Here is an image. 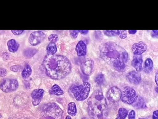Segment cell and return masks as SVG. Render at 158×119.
Segmentation results:
<instances>
[{
	"label": "cell",
	"mask_w": 158,
	"mask_h": 119,
	"mask_svg": "<svg viewBox=\"0 0 158 119\" xmlns=\"http://www.w3.org/2000/svg\"><path fill=\"white\" fill-rule=\"evenodd\" d=\"M7 45L9 51L11 53L16 52L19 47V44L15 39L9 40L7 41Z\"/></svg>",
	"instance_id": "2e32d148"
},
{
	"label": "cell",
	"mask_w": 158,
	"mask_h": 119,
	"mask_svg": "<svg viewBox=\"0 0 158 119\" xmlns=\"http://www.w3.org/2000/svg\"><path fill=\"white\" fill-rule=\"evenodd\" d=\"M24 31L23 30H11V32L12 33L15 34V35H19L22 34Z\"/></svg>",
	"instance_id": "f546056e"
},
{
	"label": "cell",
	"mask_w": 158,
	"mask_h": 119,
	"mask_svg": "<svg viewBox=\"0 0 158 119\" xmlns=\"http://www.w3.org/2000/svg\"><path fill=\"white\" fill-rule=\"evenodd\" d=\"M68 113L71 116H75L76 115L77 107L76 105L74 102H70L68 105Z\"/></svg>",
	"instance_id": "d6986e66"
},
{
	"label": "cell",
	"mask_w": 158,
	"mask_h": 119,
	"mask_svg": "<svg viewBox=\"0 0 158 119\" xmlns=\"http://www.w3.org/2000/svg\"><path fill=\"white\" fill-rule=\"evenodd\" d=\"M10 71L14 72H20L22 71V67L19 64H17V65H15V66H12L10 68Z\"/></svg>",
	"instance_id": "4316f807"
},
{
	"label": "cell",
	"mask_w": 158,
	"mask_h": 119,
	"mask_svg": "<svg viewBox=\"0 0 158 119\" xmlns=\"http://www.w3.org/2000/svg\"></svg>",
	"instance_id": "ab89813d"
},
{
	"label": "cell",
	"mask_w": 158,
	"mask_h": 119,
	"mask_svg": "<svg viewBox=\"0 0 158 119\" xmlns=\"http://www.w3.org/2000/svg\"></svg>",
	"instance_id": "f35d334b"
},
{
	"label": "cell",
	"mask_w": 158,
	"mask_h": 119,
	"mask_svg": "<svg viewBox=\"0 0 158 119\" xmlns=\"http://www.w3.org/2000/svg\"><path fill=\"white\" fill-rule=\"evenodd\" d=\"M44 90L42 89H35L31 93V97L32 98V103L35 106L38 105L42 100L43 97Z\"/></svg>",
	"instance_id": "8fae6325"
},
{
	"label": "cell",
	"mask_w": 158,
	"mask_h": 119,
	"mask_svg": "<svg viewBox=\"0 0 158 119\" xmlns=\"http://www.w3.org/2000/svg\"><path fill=\"white\" fill-rule=\"evenodd\" d=\"M142 63L143 60L142 57L139 55L135 56V57L132 60L131 64L137 72H140L142 69Z\"/></svg>",
	"instance_id": "9a60e30c"
},
{
	"label": "cell",
	"mask_w": 158,
	"mask_h": 119,
	"mask_svg": "<svg viewBox=\"0 0 158 119\" xmlns=\"http://www.w3.org/2000/svg\"><path fill=\"white\" fill-rule=\"evenodd\" d=\"M65 119H71V118L70 116H67L66 117V118Z\"/></svg>",
	"instance_id": "74e56055"
},
{
	"label": "cell",
	"mask_w": 158,
	"mask_h": 119,
	"mask_svg": "<svg viewBox=\"0 0 158 119\" xmlns=\"http://www.w3.org/2000/svg\"><path fill=\"white\" fill-rule=\"evenodd\" d=\"M57 47L56 43H50L48 44L46 48L47 55H53L56 53L57 52Z\"/></svg>",
	"instance_id": "ac0fdd59"
},
{
	"label": "cell",
	"mask_w": 158,
	"mask_h": 119,
	"mask_svg": "<svg viewBox=\"0 0 158 119\" xmlns=\"http://www.w3.org/2000/svg\"><path fill=\"white\" fill-rule=\"evenodd\" d=\"M46 34L41 31H34L29 37L28 41L32 46H36L42 43L46 39Z\"/></svg>",
	"instance_id": "ba28073f"
},
{
	"label": "cell",
	"mask_w": 158,
	"mask_h": 119,
	"mask_svg": "<svg viewBox=\"0 0 158 119\" xmlns=\"http://www.w3.org/2000/svg\"><path fill=\"white\" fill-rule=\"evenodd\" d=\"M122 91L117 87H112L109 89L106 96L108 99L112 102H116L121 99Z\"/></svg>",
	"instance_id": "9c48e42d"
},
{
	"label": "cell",
	"mask_w": 158,
	"mask_h": 119,
	"mask_svg": "<svg viewBox=\"0 0 158 119\" xmlns=\"http://www.w3.org/2000/svg\"><path fill=\"white\" fill-rule=\"evenodd\" d=\"M43 113L47 116L55 119H61L63 112L61 108L55 103H49L43 107Z\"/></svg>",
	"instance_id": "5b68a950"
},
{
	"label": "cell",
	"mask_w": 158,
	"mask_h": 119,
	"mask_svg": "<svg viewBox=\"0 0 158 119\" xmlns=\"http://www.w3.org/2000/svg\"><path fill=\"white\" fill-rule=\"evenodd\" d=\"M6 75V70L4 68H0V77H5Z\"/></svg>",
	"instance_id": "1f68e13d"
},
{
	"label": "cell",
	"mask_w": 158,
	"mask_h": 119,
	"mask_svg": "<svg viewBox=\"0 0 158 119\" xmlns=\"http://www.w3.org/2000/svg\"><path fill=\"white\" fill-rule=\"evenodd\" d=\"M48 39L51 43H56L58 40V35L56 34H52L48 36Z\"/></svg>",
	"instance_id": "484cf974"
},
{
	"label": "cell",
	"mask_w": 158,
	"mask_h": 119,
	"mask_svg": "<svg viewBox=\"0 0 158 119\" xmlns=\"http://www.w3.org/2000/svg\"><path fill=\"white\" fill-rule=\"evenodd\" d=\"M147 46L145 43L140 41L134 44L131 47L132 53L135 56L140 55L147 50Z\"/></svg>",
	"instance_id": "7c38bea8"
},
{
	"label": "cell",
	"mask_w": 158,
	"mask_h": 119,
	"mask_svg": "<svg viewBox=\"0 0 158 119\" xmlns=\"http://www.w3.org/2000/svg\"><path fill=\"white\" fill-rule=\"evenodd\" d=\"M153 119H158V111L156 110L153 112Z\"/></svg>",
	"instance_id": "d6a6232c"
},
{
	"label": "cell",
	"mask_w": 158,
	"mask_h": 119,
	"mask_svg": "<svg viewBox=\"0 0 158 119\" xmlns=\"http://www.w3.org/2000/svg\"><path fill=\"white\" fill-rule=\"evenodd\" d=\"M43 64L47 76L56 80L64 78L71 71L70 62L66 56L63 55H47L44 60Z\"/></svg>",
	"instance_id": "6da1fadb"
},
{
	"label": "cell",
	"mask_w": 158,
	"mask_h": 119,
	"mask_svg": "<svg viewBox=\"0 0 158 119\" xmlns=\"http://www.w3.org/2000/svg\"><path fill=\"white\" fill-rule=\"evenodd\" d=\"M152 35L153 36V37L157 38L158 36V30H152Z\"/></svg>",
	"instance_id": "836d02e7"
},
{
	"label": "cell",
	"mask_w": 158,
	"mask_h": 119,
	"mask_svg": "<svg viewBox=\"0 0 158 119\" xmlns=\"http://www.w3.org/2000/svg\"><path fill=\"white\" fill-rule=\"evenodd\" d=\"M135 119V111L132 110L130 112L128 115V119Z\"/></svg>",
	"instance_id": "4dcf8cb0"
},
{
	"label": "cell",
	"mask_w": 158,
	"mask_h": 119,
	"mask_svg": "<svg viewBox=\"0 0 158 119\" xmlns=\"http://www.w3.org/2000/svg\"><path fill=\"white\" fill-rule=\"evenodd\" d=\"M77 54L79 57L85 56L86 54V46L83 41H80L76 47Z\"/></svg>",
	"instance_id": "5bb4252c"
},
{
	"label": "cell",
	"mask_w": 158,
	"mask_h": 119,
	"mask_svg": "<svg viewBox=\"0 0 158 119\" xmlns=\"http://www.w3.org/2000/svg\"><path fill=\"white\" fill-rule=\"evenodd\" d=\"M105 77L102 73L98 74L95 78V82L98 86H102L105 82Z\"/></svg>",
	"instance_id": "cb8c5ba5"
},
{
	"label": "cell",
	"mask_w": 158,
	"mask_h": 119,
	"mask_svg": "<svg viewBox=\"0 0 158 119\" xmlns=\"http://www.w3.org/2000/svg\"><path fill=\"white\" fill-rule=\"evenodd\" d=\"M158 73L157 72L156 73V76H155V82L156 83V84H157V86H158Z\"/></svg>",
	"instance_id": "8d00e7d4"
},
{
	"label": "cell",
	"mask_w": 158,
	"mask_h": 119,
	"mask_svg": "<svg viewBox=\"0 0 158 119\" xmlns=\"http://www.w3.org/2000/svg\"><path fill=\"white\" fill-rule=\"evenodd\" d=\"M144 70L146 73H151L153 68V63L152 60L148 58L146 59L144 64Z\"/></svg>",
	"instance_id": "e0dca14e"
},
{
	"label": "cell",
	"mask_w": 158,
	"mask_h": 119,
	"mask_svg": "<svg viewBox=\"0 0 158 119\" xmlns=\"http://www.w3.org/2000/svg\"><path fill=\"white\" fill-rule=\"evenodd\" d=\"M118 36L121 38V39L126 38L127 36V30H119V34Z\"/></svg>",
	"instance_id": "83f0119b"
},
{
	"label": "cell",
	"mask_w": 158,
	"mask_h": 119,
	"mask_svg": "<svg viewBox=\"0 0 158 119\" xmlns=\"http://www.w3.org/2000/svg\"><path fill=\"white\" fill-rule=\"evenodd\" d=\"M136 32H137V30H128L129 33L131 34H135Z\"/></svg>",
	"instance_id": "d590c367"
},
{
	"label": "cell",
	"mask_w": 158,
	"mask_h": 119,
	"mask_svg": "<svg viewBox=\"0 0 158 119\" xmlns=\"http://www.w3.org/2000/svg\"><path fill=\"white\" fill-rule=\"evenodd\" d=\"M32 69L29 64H26L22 72V77L24 78H27L32 74Z\"/></svg>",
	"instance_id": "44dd1931"
},
{
	"label": "cell",
	"mask_w": 158,
	"mask_h": 119,
	"mask_svg": "<svg viewBox=\"0 0 158 119\" xmlns=\"http://www.w3.org/2000/svg\"><path fill=\"white\" fill-rule=\"evenodd\" d=\"M99 50L101 58L112 66L119 61L127 63L128 60L127 52L114 42H108L102 44L99 46Z\"/></svg>",
	"instance_id": "7a4b0ae2"
},
{
	"label": "cell",
	"mask_w": 158,
	"mask_h": 119,
	"mask_svg": "<svg viewBox=\"0 0 158 119\" xmlns=\"http://www.w3.org/2000/svg\"><path fill=\"white\" fill-rule=\"evenodd\" d=\"M88 110L93 119H106L108 112L107 105L105 97L100 91H95L89 98Z\"/></svg>",
	"instance_id": "3957f363"
},
{
	"label": "cell",
	"mask_w": 158,
	"mask_h": 119,
	"mask_svg": "<svg viewBox=\"0 0 158 119\" xmlns=\"http://www.w3.org/2000/svg\"><path fill=\"white\" fill-rule=\"evenodd\" d=\"M69 31H70L71 36L73 37V38H76L77 37H78L79 31L77 30H71Z\"/></svg>",
	"instance_id": "f1b7e54d"
},
{
	"label": "cell",
	"mask_w": 158,
	"mask_h": 119,
	"mask_svg": "<svg viewBox=\"0 0 158 119\" xmlns=\"http://www.w3.org/2000/svg\"><path fill=\"white\" fill-rule=\"evenodd\" d=\"M94 62L91 59L88 60L81 64V68L83 73L86 76H90L94 71Z\"/></svg>",
	"instance_id": "30bf717a"
},
{
	"label": "cell",
	"mask_w": 158,
	"mask_h": 119,
	"mask_svg": "<svg viewBox=\"0 0 158 119\" xmlns=\"http://www.w3.org/2000/svg\"><path fill=\"white\" fill-rule=\"evenodd\" d=\"M19 87V82L16 79H2L0 83V89L6 93L16 90Z\"/></svg>",
	"instance_id": "52a82bcc"
},
{
	"label": "cell",
	"mask_w": 158,
	"mask_h": 119,
	"mask_svg": "<svg viewBox=\"0 0 158 119\" xmlns=\"http://www.w3.org/2000/svg\"><path fill=\"white\" fill-rule=\"evenodd\" d=\"M51 92L52 94H54L57 96H60L64 94V92L61 89L60 87L57 85L54 84L51 89Z\"/></svg>",
	"instance_id": "ffe728a7"
},
{
	"label": "cell",
	"mask_w": 158,
	"mask_h": 119,
	"mask_svg": "<svg viewBox=\"0 0 158 119\" xmlns=\"http://www.w3.org/2000/svg\"><path fill=\"white\" fill-rule=\"evenodd\" d=\"M127 114L128 111L127 109L124 108H120L118 110V114L116 119H126Z\"/></svg>",
	"instance_id": "7402d4cb"
},
{
	"label": "cell",
	"mask_w": 158,
	"mask_h": 119,
	"mask_svg": "<svg viewBox=\"0 0 158 119\" xmlns=\"http://www.w3.org/2000/svg\"><path fill=\"white\" fill-rule=\"evenodd\" d=\"M127 79L130 83L133 84H139L141 81L140 74L135 71H132L127 73Z\"/></svg>",
	"instance_id": "4fadbf2b"
},
{
	"label": "cell",
	"mask_w": 158,
	"mask_h": 119,
	"mask_svg": "<svg viewBox=\"0 0 158 119\" xmlns=\"http://www.w3.org/2000/svg\"><path fill=\"white\" fill-rule=\"evenodd\" d=\"M104 33L106 35L108 36H114L118 35L119 30H106L104 31Z\"/></svg>",
	"instance_id": "d4e9b609"
},
{
	"label": "cell",
	"mask_w": 158,
	"mask_h": 119,
	"mask_svg": "<svg viewBox=\"0 0 158 119\" xmlns=\"http://www.w3.org/2000/svg\"><path fill=\"white\" fill-rule=\"evenodd\" d=\"M37 53V50L35 49L28 48L25 50L23 54L25 57L27 58H31L33 57L35 54Z\"/></svg>",
	"instance_id": "603a6c76"
},
{
	"label": "cell",
	"mask_w": 158,
	"mask_h": 119,
	"mask_svg": "<svg viewBox=\"0 0 158 119\" xmlns=\"http://www.w3.org/2000/svg\"><path fill=\"white\" fill-rule=\"evenodd\" d=\"M78 31L82 34H86L88 33L89 30H79Z\"/></svg>",
	"instance_id": "e575fe53"
},
{
	"label": "cell",
	"mask_w": 158,
	"mask_h": 119,
	"mask_svg": "<svg viewBox=\"0 0 158 119\" xmlns=\"http://www.w3.org/2000/svg\"><path fill=\"white\" fill-rule=\"evenodd\" d=\"M90 85L88 82L80 86H74L71 88V92L77 101H83L88 98L90 92Z\"/></svg>",
	"instance_id": "277c9868"
},
{
	"label": "cell",
	"mask_w": 158,
	"mask_h": 119,
	"mask_svg": "<svg viewBox=\"0 0 158 119\" xmlns=\"http://www.w3.org/2000/svg\"><path fill=\"white\" fill-rule=\"evenodd\" d=\"M138 99L135 89L130 87H125L121 94V99L123 102L127 104H132L136 102Z\"/></svg>",
	"instance_id": "8992f818"
}]
</instances>
